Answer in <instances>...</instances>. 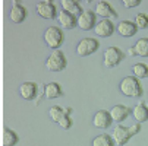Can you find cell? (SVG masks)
Wrapping results in <instances>:
<instances>
[{
	"instance_id": "1",
	"label": "cell",
	"mask_w": 148,
	"mask_h": 146,
	"mask_svg": "<svg viewBox=\"0 0 148 146\" xmlns=\"http://www.w3.org/2000/svg\"><path fill=\"white\" fill-rule=\"evenodd\" d=\"M141 123H135L132 126L126 127V126H122V124H117V126L113 129V139L116 142L117 146H125L128 143L135 134H138L141 132Z\"/></svg>"
},
{
	"instance_id": "2",
	"label": "cell",
	"mask_w": 148,
	"mask_h": 146,
	"mask_svg": "<svg viewBox=\"0 0 148 146\" xmlns=\"http://www.w3.org/2000/svg\"><path fill=\"white\" fill-rule=\"evenodd\" d=\"M119 89L125 96L131 98H141L144 95V88L139 79H136L135 76H125L119 83Z\"/></svg>"
},
{
	"instance_id": "3",
	"label": "cell",
	"mask_w": 148,
	"mask_h": 146,
	"mask_svg": "<svg viewBox=\"0 0 148 146\" xmlns=\"http://www.w3.org/2000/svg\"><path fill=\"white\" fill-rule=\"evenodd\" d=\"M43 38H44L46 45H47L49 48H51L53 51H54V50H60L62 44L65 43V34H63V31H62L60 26H56V25L49 26V28L44 31Z\"/></svg>"
},
{
	"instance_id": "4",
	"label": "cell",
	"mask_w": 148,
	"mask_h": 146,
	"mask_svg": "<svg viewBox=\"0 0 148 146\" xmlns=\"http://www.w3.org/2000/svg\"><path fill=\"white\" fill-rule=\"evenodd\" d=\"M68 65V60H66V56L62 50H54L46 60V69L49 72H62L63 69L66 67Z\"/></svg>"
},
{
	"instance_id": "5",
	"label": "cell",
	"mask_w": 148,
	"mask_h": 146,
	"mask_svg": "<svg viewBox=\"0 0 148 146\" xmlns=\"http://www.w3.org/2000/svg\"><path fill=\"white\" fill-rule=\"evenodd\" d=\"M125 58V53L119 48V47H109V48H106L104 54H103V63L106 67H109V69H113L116 66H119L122 61Z\"/></svg>"
},
{
	"instance_id": "6",
	"label": "cell",
	"mask_w": 148,
	"mask_h": 146,
	"mask_svg": "<svg viewBox=\"0 0 148 146\" xmlns=\"http://www.w3.org/2000/svg\"><path fill=\"white\" fill-rule=\"evenodd\" d=\"M98 48H100V41L97 38H94V37H85V38L79 39V43L76 45V53L81 57H87V56L94 54Z\"/></svg>"
},
{
	"instance_id": "7",
	"label": "cell",
	"mask_w": 148,
	"mask_h": 146,
	"mask_svg": "<svg viewBox=\"0 0 148 146\" xmlns=\"http://www.w3.org/2000/svg\"><path fill=\"white\" fill-rule=\"evenodd\" d=\"M97 15L94 10H84L79 16H78V28L82 31H94L95 25H97Z\"/></svg>"
},
{
	"instance_id": "8",
	"label": "cell",
	"mask_w": 148,
	"mask_h": 146,
	"mask_svg": "<svg viewBox=\"0 0 148 146\" xmlns=\"http://www.w3.org/2000/svg\"><path fill=\"white\" fill-rule=\"evenodd\" d=\"M35 10L38 13V16H41L43 19H57V7L53 2L50 0H43L38 2L35 5Z\"/></svg>"
},
{
	"instance_id": "9",
	"label": "cell",
	"mask_w": 148,
	"mask_h": 146,
	"mask_svg": "<svg viewBox=\"0 0 148 146\" xmlns=\"http://www.w3.org/2000/svg\"><path fill=\"white\" fill-rule=\"evenodd\" d=\"M116 31V26L113 24L112 19H101L100 22L95 25L94 28V32L97 37H101V38H109L114 34Z\"/></svg>"
},
{
	"instance_id": "10",
	"label": "cell",
	"mask_w": 148,
	"mask_h": 146,
	"mask_svg": "<svg viewBox=\"0 0 148 146\" xmlns=\"http://www.w3.org/2000/svg\"><path fill=\"white\" fill-rule=\"evenodd\" d=\"M92 123H94V127H97V129H109L112 126V123H113L110 111H107V110H98L94 114Z\"/></svg>"
},
{
	"instance_id": "11",
	"label": "cell",
	"mask_w": 148,
	"mask_h": 146,
	"mask_svg": "<svg viewBox=\"0 0 148 146\" xmlns=\"http://www.w3.org/2000/svg\"><path fill=\"white\" fill-rule=\"evenodd\" d=\"M95 15L103 18V19H113V18H119L117 12L113 9V6L109 3V2H97L95 5Z\"/></svg>"
},
{
	"instance_id": "12",
	"label": "cell",
	"mask_w": 148,
	"mask_h": 146,
	"mask_svg": "<svg viewBox=\"0 0 148 146\" xmlns=\"http://www.w3.org/2000/svg\"><path fill=\"white\" fill-rule=\"evenodd\" d=\"M117 34L125 37V38H131L134 37L136 32H138V26L134 20H129V19H123L117 24V28H116Z\"/></svg>"
},
{
	"instance_id": "13",
	"label": "cell",
	"mask_w": 148,
	"mask_h": 146,
	"mask_svg": "<svg viewBox=\"0 0 148 146\" xmlns=\"http://www.w3.org/2000/svg\"><path fill=\"white\" fill-rule=\"evenodd\" d=\"M57 22L60 25V28L63 29H75L78 28V18L65 12V10H60L57 15Z\"/></svg>"
},
{
	"instance_id": "14",
	"label": "cell",
	"mask_w": 148,
	"mask_h": 146,
	"mask_svg": "<svg viewBox=\"0 0 148 146\" xmlns=\"http://www.w3.org/2000/svg\"><path fill=\"white\" fill-rule=\"evenodd\" d=\"M9 16H10V19H12L13 24H22L24 20L27 19V16H28V10H27V7H25L24 5L15 2L13 6L10 7Z\"/></svg>"
},
{
	"instance_id": "15",
	"label": "cell",
	"mask_w": 148,
	"mask_h": 146,
	"mask_svg": "<svg viewBox=\"0 0 148 146\" xmlns=\"http://www.w3.org/2000/svg\"><path fill=\"white\" fill-rule=\"evenodd\" d=\"M129 56L131 57H135V56H139V57H148V37H142L139 38L135 45L129 47L128 50Z\"/></svg>"
},
{
	"instance_id": "16",
	"label": "cell",
	"mask_w": 148,
	"mask_h": 146,
	"mask_svg": "<svg viewBox=\"0 0 148 146\" xmlns=\"http://www.w3.org/2000/svg\"><path fill=\"white\" fill-rule=\"evenodd\" d=\"M110 114H112L113 121H116V123H123L126 118L132 114V108L123 105V104H117V105H114V107L110 110Z\"/></svg>"
},
{
	"instance_id": "17",
	"label": "cell",
	"mask_w": 148,
	"mask_h": 146,
	"mask_svg": "<svg viewBox=\"0 0 148 146\" xmlns=\"http://www.w3.org/2000/svg\"><path fill=\"white\" fill-rule=\"evenodd\" d=\"M38 94V86L34 82H24L19 86V95L27 101H32Z\"/></svg>"
},
{
	"instance_id": "18",
	"label": "cell",
	"mask_w": 148,
	"mask_h": 146,
	"mask_svg": "<svg viewBox=\"0 0 148 146\" xmlns=\"http://www.w3.org/2000/svg\"><path fill=\"white\" fill-rule=\"evenodd\" d=\"M132 115L136 120V123H145L148 121V105L145 102H138L132 108Z\"/></svg>"
},
{
	"instance_id": "19",
	"label": "cell",
	"mask_w": 148,
	"mask_h": 146,
	"mask_svg": "<svg viewBox=\"0 0 148 146\" xmlns=\"http://www.w3.org/2000/svg\"><path fill=\"white\" fill-rule=\"evenodd\" d=\"M60 5H62V10H65V12H68V13L76 16V18L84 12L81 3L76 2V0H62Z\"/></svg>"
},
{
	"instance_id": "20",
	"label": "cell",
	"mask_w": 148,
	"mask_h": 146,
	"mask_svg": "<svg viewBox=\"0 0 148 146\" xmlns=\"http://www.w3.org/2000/svg\"><path fill=\"white\" fill-rule=\"evenodd\" d=\"M44 95L49 98V99H54V98H59L63 95V91H62V86L60 83L57 82H50L44 86Z\"/></svg>"
},
{
	"instance_id": "21",
	"label": "cell",
	"mask_w": 148,
	"mask_h": 146,
	"mask_svg": "<svg viewBox=\"0 0 148 146\" xmlns=\"http://www.w3.org/2000/svg\"><path fill=\"white\" fill-rule=\"evenodd\" d=\"M91 146H116V142L112 134L104 133V134H98L97 137H94Z\"/></svg>"
},
{
	"instance_id": "22",
	"label": "cell",
	"mask_w": 148,
	"mask_h": 146,
	"mask_svg": "<svg viewBox=\"0 0 148 146\" xmlns=\"http://www.w3.org/2000/svg\"><path fill=\"white\" fill-rule=\"evenodd\" d=\"M19 142V137H18V133L9 127H5L3 130V145L5 146H15L16 143Z\"/></svg>"
},
{
	"instance_id": "23",
	"label": "cell",
	"mask_w": 148,
	"mask_h": 146,
	"mask_svg": "<svg viewBox=\"0 0 148 146\" xmlns=\"http://www.w3.org/2000/svg\"><path fill=\"white\" fill-rule=\"evenodd\" d=\"M68 111H69V108H63V107H59V105H53V107H50V110H49V115H50V118H51L54 123L59 124V121L66 115Z\"/></svg>"
},
{
	"instance_id": "24",
	"label": "cell",
	"mask_w": 148,
	"mask_h": 146,
	"mask_svg": "<svg viewBox=\"0 0 148 146\" xmlns=\"http://www.w3.org/2000/svg\"><path fill=\"white\" fill-rule=\"evenodd\" d=\"M132 75L136 79H145V77H148V65L147 63H135L132 66Z\"/></svg>"
},
{
	"instance_id": "25",
	"label": "cell",
	"mask_w": 148,
	"mask_h": 146,
	"mask_svg": "<svg viewBox=\"0 0 148 146\" xmlns=\"http://www.w3.org/2000/svg\"><path fill=\"white\" fill-rule=\"evenodd\" d=\"M134 22L136 24L138 29H145V28H148V13L139 12V13L135 16V20H134Z\"/></svg>"
},
{
	"instance_id": "26",
	"label": "cell",
	"mask_w": 148,
	"mask_h": 146,
	"mask_svg": "<svg viewBox=\"0 0 148 146\" xmlns=\"http://www.w3.org/2000/svg\"><path fill=\"white\" fill-rule=\"evenodd\" d=\"M71 114H72V108H69V111L66 113V115L59 121V127H62L63 130H68V129L72 127L73 121H72V118H71Z\"/></svg>"
},
{
	"instance_id": "27",
	"label": "cell",
	"mask_w": 148,
	"mask_h": 146,
	"mask_svg": "<svg viewBox=\"0 0 148 146\" xmlns=\"http://www.w3.org/2000/svg\"><path fill=\"white\" fill-rule=\"evenodd\" d=\"M122 5L128 9H132V7H136V6L141 5V0H123Z\"/></svg>"
}]
</instances>
